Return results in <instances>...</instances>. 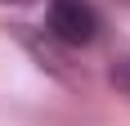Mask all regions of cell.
<instances>
[{"label": "cell", "mask_w": 130, "mask_h": 126, "mask_svg": "<svg viewBox=\"0 0 130 126\" xmlns=\"http://www.w3.org/2000/svg\"><path fill=\"white\" fill-rule=\"evenodd\" d=\"M45 32H50L58 45H90L99 36V14L85 5V0H54L50 5V18H45Z\"/></svg>", "instance_id": "1"}, {"label": "cell", "mask_w": 130, "mask_h": 126, "mask_svg": "<svg viewBox=\"0 0 130 126\" xmlns=\"http://www.w3.org/2000/svg\"><path fill=\"white\" fill-rule=\"evenodd\" d=\"M13 5H23V0H13Z\"/></svg>", "instance_id": "4"}, {"label": "cell", "mask_w": 130, "mask_h": 126, "mask_svg": "<svg viewBox=\"0 0 130 126\" xmlns=\"http://www.w3.org/2000/svg\"><path fill=\"white\" fill-rule=\"evenodd\" d=\"M108 81H112V86H117L121 95H130V54L112 63V72H108Z\"/></svg>", "instance_id": "3"}, {"label": "cell", "mask_w": 130, "mask_h": 126, "mask_svg": "<svg viewBox=\"0 0 130 126\" xmlns=\"http://www.w3.org/2000/svg\"><path fill=\"white\" fill-rule=\"evenodd\" d=\"M18 36H23V45H27V50H31V54L40 59V68H50L54 77H63L67 86H76V72H67V68H63V59H58V54H54L50 45H45V41L36 36V32H27V27H18Z\"/></svg>", "instance_id": "2"}]
</instances>
